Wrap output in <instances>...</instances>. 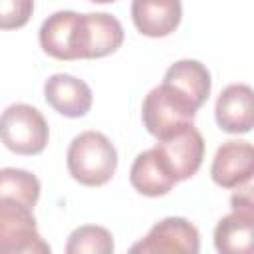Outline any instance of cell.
Segmentation results:
<instances>
[{
  "mask_svg": "<svg viewBox=\"0 0 254 254\" xmlns=\"http://www.w3.org/2000/svg\"><path fill=\"white\" fill-rule=\"evenodd\" d=\"M34 12V0H0V30L22 28Z\"/></svg>",
  "mask_w": 254,
  "mask_h": 254,
  "instance_id": "obj_18",
  "label": "cell"
},
{
  "mask_svg": "<svg viewBox=\"0 0 254 254\" xmlns=\"http://www.w3.org/2000/svg\"><path fill=\"white\" fill-rule=\"evenodd\" d=\"M40 196V181L24 169H0V200H16L34 208Z\"/></svg>",
  "mask_w": 254,
  "mask_h": 254,
  "instance_id": "obj_16",
  "label": "cell"
},
{
  "mask_svg": "<svg viewBox=\"0 0 254 254\" xmlns=\"http://www.w3.org/2000/svg\"><path fill=\"white\" fill-rule=\"evenodd\" d=\"M129 179H131L133 189L145 196L167 194L177 183L175 175L167 167V163L161 157V153L157 151V147L147 149L135 157V161L131 165Z\"/></svg>",
  "mask_w": 254,
  "mask_h": 254,
  "instance_id": "obj_11",
  "label": "cell"
},
{
  "mask_svg": "<svg viewBox=\"0 0 254 254\" xmlns=\"http://www.w3.org/2000/svg\"><path fill=\"white\" fill-rule=\"evenodd\" d=\"M254 232V212L232 210L214 228V246L220 254L250 252Z\"/></svg>",
  "mask_w": 254,
  "mask_h": 254,
  "instance_id": "obj_15",
  "label": "cell"
},
{
  "mask_svg": "<svg viewBox=\"0 0 254 254\" xmlns=\"http://www.w3.org/2000/svg\"><path fill=\"white\" fill-rule=\"evenodd\" d=\"M48 123L36 107L28 103H14L2 111L0 139L10 151L18 155L42 153L48 145Z\"/></svg>",
  "mask_w": 254,
  "mask_h": 254,
  "instance_id": "obj_2",
  "label": "cell"
},
{
  "mask_svg": "<svg viewBox=\"0 0 254 254\" xmlns=\"http://www.w3.org/2000/svg\"><path fill=\"white\" fill-rule=\"evenodd\" d=\"M216 123L226 133H248L254 123L252 87L246 83H232L224 87L214 107Z\"/></svg>",
  "mask_w": 254,
  "mask_h": 254,
  "instance_id": "obj_10",
  "label": "cell"
},
{
  "mask_svg": "<svg viewBox=\"0 0 254 254\" xmlns=\"http://www.w3.org/2000/svg\"><path fill=\"white\" fill-rule=\"evenodd\" d=\"M131 16L141 34L163 38L181 22V0H133Z\"/></svg>",
  "mask_w": 254,
  "mask_h": 254,
  "instance_id": "obj_12",
  "label": "cell"
},
{
  "mask_svg": "<svg viewBox=\"0 0 254 254\" xmlns=\"http://www.w3.org/2000/svg\"><path fill=\"white\" fill-rule=\"evenodd\" d=\"M254 151L246 141H226L222 143L212 159L210 175L212 181L224 189H234L252 179Z\"/></svg>",
  "mask_w": 254,
  "mask_h": 254,
  "instance_id": "obj_8",
  "label": "cell"
},
{
  "mask_svg": "<svg viewBox=\"0 0 254 254\" xmlns=\"http://www.w3.org/2000/svg\"><path fill=\"white\" fill-rule=\"evenodd\" d=\"M32 208L16 200H0V254H46Z\"/></svg>",
  "mask_w": 254,
  "mask_h": 254,
  "instance_id": "obj_4",
  "label": "cell"
},
{
  "mask_svg": "<svg viewBox=\"0 0 254 254\" xmlns=\"http://www.w3.org/2000/svg\"><path fill=\"white\" fill-rule=\"evenodd\" d=\"M77 16V12L60 10L44 20L40 28V46L48 56L56 60H75L73 34Z\"/></svg>",
  "mask_w": 254,
  "mask_h": 254,
  "instance_id": "obj_14",
  "label": "cell"
},
{
  "mask_svg": "<svg viewBox=\"0 0 254 254\" xmlns=\"http://www.w3.org/2000/svg\"><path fill=\"white\" fill-rule=\"evenodd\" d=\"M252 189H250V181L242 185H238V190L232 194V210H240V212H254L252 208Z\"/></svg>",
  "mask_w": 254,
  "mask_h": 254,
  "instance_id": "obj_19",
  "label": "cell"
},
{
  "mask_svg": "<svg viewBox=\"0 0 254 254\" xmlns=\"http://www.w3.org/2000/svg\"><path fill=\"white\" fill-rule=\"evenodd\" d=\"M46 101L65 117H81L91 107V89L83 79L54 73L44 83Z\"/></svg>",
  "mask_w": 254,
  "mask_h": 254,
  "instance_id": "obj_9",
  "label": "cell"
},
{
  "mask_svg": "<svg viewBox=\"0 0 254 254\" xmlns=\"http://www.w3.org/2000/svg\"><path fill=\"white\" fill-rule=\"evenodd\" d=\"M163 83L185 95L196 109L206 101L210 93V73L196 60H181L165 71Z\"/></svg>",
  "mask_w": 254,
  "mask_h": 254,
  "instance_id": "obj_13",
  "label": "cell"
},
{
  "mask_svg": "<svg viewBox=\"0 0 254 254\" xmlns=\"http://www.w3.org/2000/svg\"><path fill=\"white\" fill-rule=\"evenodd\" d=\"M91 2H99V4H105V2H113V0H91Z\"/></svg>",
  "mask_w": 254,
  "mask_h": 254,
  "instance_id": "obj_20",
  "label": "cell"
},
{
  "mask_svg": "<svg viewBox=\"0 0 254 254\" xmlns=\"http://www.w3.org/2000/svg\"><path fill=\"white\" fill-rule=\"evenodd\" d=\"M155 147L177 181H185L192 177L198 171L204 157L202 135L192 123H187L177 131H173L171 135L157 139Z\"/></svg>",
  "mask_w": 254,
  "mask_h": 254,
  "instance_id": "obj_6",
  "label": "cell"
},
{
  "mask_svg": "<svg viewBox=\"0 0 254 254\" xmlns=\"http://www.w3.org/2000/svg\"><path fill=\"white\" fill-rule=\"evenodd\" d=\"M67 254H111L113 236L101 226H79L69 234Z\"/></svg>",
  "mask_w": 254,
  "mask_h": 254,
  "instance_id": "obj_17",
  "label": "cell"
},
{
  "mask_svg": "<svg viewBox=\"0 0 254 254\" xmlns=\"http://www.w3.org/2000/svg\"><path fill=\"white\" fill-rule=\"evenodd\" d=\"M123 42L119 20L105 12L79 14L73 34V52L77 58H103L115 52Z\"/></svg>",
  "mask_w": 254,
  "mask_h": 254,
  "instance_id": "obj_5",
  "label": "cell"
},
{
  "mask_svg": "<svg viewBox=\"0 0 254 254\" xmlns=\"http://www.w3.org/2000/svg\"><path fill=\"white\" fill-rule=\"evenodd\" d=\"M196 107L167 83L153 87L143 101V123L147 131L163 139L179 127L192 123Z\"/></svg>",
  "mask_w": 254,
  "mask_h": 254,
  "instance_id": "obj_3",
  "label": "cell"
},
{
  "mask_svg": "<svg viewBox=\"0 0 254 254\" xmlns=\"http://www.w3.org/2000/svg\"><path fill=\"white\" fill-rule=\"evenodd\" d=\"M200 248L198 230L181 216H169L161 222H157L149 234L137 242L131 252H143V254H196Z\"/></svg>",
  "mask_w": 254,
  "mask_h": 254,
  "instance_id": "obj_7",
  "label": "cell"
},
{
  "mask_svg": "<svg viewBox=\"0 0 254 254\" xmlns=\"http://www.w3.org/2000/svg\"><path fill=\"white\" fill-rule=\"evenodd\" d=\"M67 169L69 175L81 185H105L117 169V151L103 133L83 131L69 143Z\"/></svg>",
  "mask_w": 254,
  "mask_h": 254,
  "instance_id": "obj_1",
  "label": "cell"
}]
</instances>
